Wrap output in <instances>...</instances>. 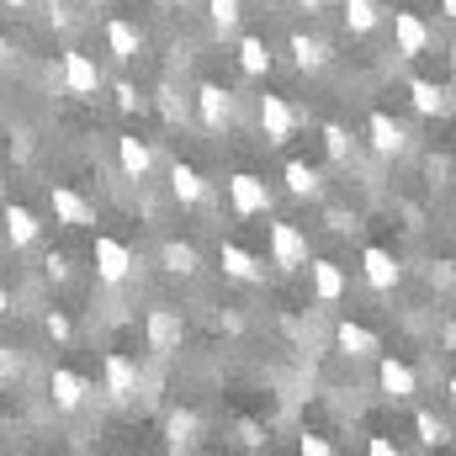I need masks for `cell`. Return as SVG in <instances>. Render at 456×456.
Segmentation results:
<instances>
[{
	"label": "cell",
	"instance_id": "d4e9b609",
	"mask_svg": "<svg viewBox=\"0 0 456 456\" xmlns=\"http://www.w3.org/2000/svg\"><path fill=\"white\" fill-rule=\"evenodd\" d=\"M281 181H287V191H292V197H324V175H319L308 159H287Z\"/></svg>",
	"mask_w": 456,
	"mask_h": 456
},
{
	"label": "cell",
	"instance_id": "603a6c76",
	"mask_svg": "<svg viewBox=\"0 0 456 456\" xmlns=\"http://www.w3.org/2000/svg\"><path fill=\"white\" fill-rule=\"evenodd\" d=\"M409 102H414V112H425V117H446V112H452V86L409 80Z\"/></svg>",
	"mask_w": 456,
	"mask_h": 456
},
{
	"label": "cell",
	"instance_id": "b9f144b4",
	"mask_svg": "<svg viewBox=\"0 0 456 456\" xmlns=\"http://www.w3.org/2000/svg\"><path fill=\"white\" fill-rule=\"evenodd\" d=\"M297 5H303V11H324L330 0H297Z\"/></svg>",
	"mask_w": 456,
	"mask_h": 456
},
{
	"label": "cell",
	"instance_id": "7402d4cb",
	"mask_svg": "<svg viewBox=\"0 0 456 456\" xmlns=\"http://www.w3.org/2000/svg\"><path fill=\"white\" fill-rule=\"evenodd\" d=\"M224 276L228 281H265V260L255 255V249H244V244H224Z\"/></svg>",
	"mask_w": 456,
	"mask_h": 456
},
{
	"label": "cell",
	"instance_id": "74e56055",
	"mask_svg": "<svg viewBox=\"0 0 456 456\" xmlns=\"http://www.w3.org/2000/svg\"><path fill=\"white\" fill-rule=\"evenodd\" d=\"M335 446L324 441V436H303V456H330Z\"/></svg>",
	"mask_w": 456,
	"mask_h": 456
},
{
	"label": "cell",
	"instance_id": "cb8c5ba5",
	"mask_svg": "<svg viewBox=\"0 0 456 456\" xmlns=\"http://www.w3.org/2000/svg\"><path fill=\"white\" fill-rule=\"evenodd\" d=\"M271 64H276V53H271V43L265 37H239V69L249 75V80H260V75H271Z\"/></svg>",
	"mask_w": 456,
	"mask_h": 456
},
{
	"label": "cell",
	"instance_id": "4dcf8cb0",
	"mask_svg": "<svg viewBox=\"0 0 456 456\" xmlns=\"http://www.w3.org/2000/svg\"><path fill=\"white\" fill-rule=\"evenodd\" d=\"M239 0H208V21H213V32L224 37V32H239Z\"/></svg>",
	"mask_w": 456,
	"mask_h": 456
},
{
	"label": "cell",
	"instance_id": "836d02e7",
	"mask_svg": "<svg viewBox=\"0 0 456 456\" xmlns=\"http://www.w3.org/2000/svg\"><path fill=\"white\" fill-rule=\"evenodd\" d=\"M43 276H48V281H69V255H64V249H48V255H43Z\"/></svg>",
	"mask_w": 456,
	"mask_h": 456
},
{
	"label": "cell",
	"instance_id": "30bf717a",
	"mask_svg": "<svg viewBox=\"0 0 456 456\" xmlns=\"http://www.w3.org/2000/svg\"><path fill=\"white\" fill-rule=\"evenodd\" d=\"M181 335H186V324H181L175 308H154L149 324H143V340H149L154 355H175V350H181Z\"/></svg>",
	"mask_w": 456,
	"mask_h": 456
},
{
	"label": "cell",
	"instance_id": "8992f818",
	"mask_svg": "<svg viewBox=\"0 0 456 456\" xmlns=\"http://www.w3.org/2000/svg\"><path fill=\"white\" fill-rule=\"evenodd\" d=\"M260 133H265V143H271V149L292 143V133H297V107H292L287 96L265 91V96H260Z\"/></svg>",
	"mask_w": 456,
	"mask_h": 456
},
{
	"label": "cell",
	"instance_id": "f6af8a7d",
	"mask_svg": "<svg viewBox=\"0 0 456 456\" xmlns=\"http://www.w3.org/2000/svg\"><path fill=\"white\" fill-rule=\"evenodd\" d=\"M159 5H175V0H159Z\"/></svg>",
	"mask_w": 456,
	"mask_h": 456
},
{
	"label": "cell",
	"instance_id": "5b68a950",
	"mask_svg": "<svg viewBox=\"0 0 456 456\" xmlns=\"http://www.w3.org/2000/svg\"><path fill=\"white\" fill-rule=\"evenodd\" d=\"M48 393H53V409H59V414H80V409L96 398V382L80 377V371H69V366H53Z\"/></svg>",
	"mask_w": 456,
	"mask_h": 456
},
{
	"label": "cell",
	"instance_id": "e0dca14e",
	"mask_svg": "<svg viewBox=\"0 0 456 456\" xmlns=\"http://www.w3.org/2000/svg\"><path fill=\"white\" fill-rule=\"evenodd\" d=\"M335 345H340V355H350V361H377L382 355V340L366 324H355V319H340L335 324Z\"/></svg>",
	"mask_w": 456,
	"mask_h": 456
},
{
	"label": "cell",
	"instance_id": "f546056e",
	"mask_svg": "<svg viewBox=\"0 0 456 456\" xmlns=\"http://www.w3.org/2000/svg\"><path fill=\"white\" fill-rule=\"evenodd\" d=\"M414 430H419V441H425V446H446V441H452V425H446V419H436L430 409H419V414H414Z\"/></svg>",
	"mask_w": 456,
	"mask_h": 456
},
{
	"label": "cell",
	"instance_id": "f35d334b",
	"mask_svg": "<svg viewBox=\"0 0 456 456\" xmlns=\"http://www.w3.org/2000/svg\"><path fill=\"white\" fill-rule=\"evenodd\" d=\"M366 452H371V456H398V446H393L387 436H377V441H366Z\"/></svg>",
	"mask_w": 456,
	"mask_h": 456
},
{
	"label": "cell",
	"instance_id": "ee69618b",
	"mask_svg": "<svg viewBox=\"0 0 456 456\" xmlns=\"http://www.w3.org/2000/svg\"><path fill=\"white\" fill-rule=\"evenodd\" d=\"M5 5H11V11H27V5H32V0H5Z\"/></svg>",
	"mask_w": 456,
	"mask_h": 456
},
{
	"label": "cell",
	"instance_id": "83f0119b",
	"mask_svg": "<svg viewBox=\"0 0 456 456\" xmlns=\"http://www.w3.org/2000/svg\"><path fill=\"white\" fill-rule=\"evenodd\" d=\"M382 16H387V11H382L377 0H345V27H350L355 37L377 32V27H382Z\"/></svg>",
	"mask_w": 456,
	"mask_h": 456
},
{
	"label": "cell",
	"instance_id": "4316f807",
	"mask_svg": "<svg viewBox=\"0 0 456 456\" xmlns=\"http://www.w3.org/2000/svg\"><path fill=\"white\" fill-rule=\"evenodd\" d=\"M159 260H165V271H170V276H197V271H202L197 244H181V239H170V244L159 249Z\"/></svg>",
	"mask_w": 456,
	"mask_h": 456
},
{
	"label": "cell",
	"instance_id": "7a4b0ae2",
	"mask_svg": "<svg viewBox=\"0 0 456 456\" xmlns=\"http://www.w3.org/2000/svg\"><path fill=\"white\" fill-rule=\"evenodd\" d=\"M308 255H314V244H308V233L297 224H287V218H276L271 224V265H281V271H303L308 265Z\"/></svg>",
	"mask_w": 456,
	"mask_h": 456
},
{
	"label": "cell",
	"instance_id": "1f68e13d",
	"mask_svg": "<svg viewBox=\"0 0 456 456\" xmlns=\"http://www.w3.org/2000/svg\"><path fill=\"white\" fill-rule=\"evenodd\" d=\"M43 330H48V340H53V345H69V340H75V324H69V314H64V308H48Z\"/></svg>",
	"mask_w": 456,
	"mask_h": 456
},
{
	"label": "cell",
	"instance_id": "44dd1931",
	"mask_svg": "<svg viewBox=\"0 0 456 456\" xmlns=\"http://www.w3.org/2000/svg\"><path fill=\"white\" fill-rule=\"evenodd\" d=\"M303 271L314 276V297H319V303H340L345 287H350V281H345V271L335 265V260H314V255H308V265H303Z\"/></svg>",
	"mask_w": 456,
	"mask_h": 456
},
{
	"label": "cell",
	"instance_id": "8d00e7d4",
	"mask_svg": "<svg viewBox=\"0 0 456 456\" xmlns=\"http://www.w3.org/2000/svg\"><path fill=\"white\" fill-rule=\"evenodd\" d=\"M324 224L335 228V233H355V228H361V224H355V213H345V208H330V213H324Z\"/></svg>",
	"mask_w": 456,
	"mask_h": 456
},
{
	"label": "cell",
	"instance_id": "e575fe53",
	"mask_svg": "<svg viewBox=\"0 0 456 456\" xmlns=\"http://www.w3.org/2000/svg\"><path fill=\"white\" fill-rule=\"evenodd\" d=\"M11 382H21V355L11 345H0V387H11Z\"/></svg>",
	"mask_w": 456,
	"mask_h": 456
},
{
	"label": "cell",
	"instance_id": "2e32d148",
	"mask_svg": "<svg viewBox=\"0 0 456 456\" xmlns=\"http://www.w3.org/2000/svg\"><path fill=\"white\" fill-rule=\"evenodd\" d=\"M0 228H5V239H11V249H32V244L43 239V224H37V213H32V208H21V202H5V213H0Z\"/></svg>",
	"mask_w": 456,
	"mask_h": 456
},
{
	"label": "cell",
	"instance_id": "ba28073f",
	"mask_svg": "<svg viewBox=\"0 0 456 456\" xmlns=\"http://www.w3.org/2000/svg\"><path fill=\"white\" fill-rule=\"evenodd\" d=\"M64 91L80 96V102H91V96L102 91V64H96L86 48H69V53H64Z\"/></svg>",
	"mask_w": 456,
	"mask_h": 456
},
{
	"label": "cell",
	"instance_id": "d6986e66",
	"mask_svg": "<svg viewBox=\"0 0 456 456\" xmlns=\"http://www.w3.org/2000/svg\"><path fill=\"white\" fill-rule=\"evenodd\" d=\"M287 53H292V64H297L303 75H319V69L330 64V43L314 37V32H292V37H287Z\"/></svg>",
	"mask_w": 456,
	"mask_h": 456
},
{
	"label": "cell",
	"instance_id": "8fae6325",
	"mask_svg": "<svg viewBox=\"0 0 456 456\" xmlns=\"http://www.w3.org/2000/svg\"><path fill=\"white\" fill-rule=\"evenodd\" d=\"M197 117H202L208 133H228V122H233V96H228L224 86L202 80V86H197Z\"/></svg>",
	"mask_w": 456,
	"mask_h": 456
},
{
	"label": "cell",
	"instance_id": "f1b7e54d",
	"mask_svg": "<svg viewBox=\"0 0 456 456\" xmlns=\"http://www.w3.org/2000/svg\"><path fill=\"white\" fill-rule=\"evenodd\" d=\"M324 154H330L335 165H350V159H355V138H350V127L324 122Z\"/></svg>",
	"mask_w": 456,
	"mask_h": 456
},
{
	"label": "cell",
	"instance_id": "d6a6232c",
	"mask_svg": "<svg viewBox=\"0 0 456 456\" xmlns=\"http://www.w3.org/2000/svg\"><path fill=\"white\" fill-rule=\"evenodd\" d=\"M112 96H117V112H138V107H143V91H138L133 80H117Z\"/></svg>",
	"mask_w": 456,
	"mask_h": 456
},
{
	"label": "cell",
	"instance_id": "7c38bea8",
	"mask_svg": "<svg viewBox=\"0 0 456 456\" xmlns=\"http://www.w3.org/2000/svg\"><path fill=\"white\" fill-rule=\"evenodd\" d=\"M48 208H53V224H64V228H91L96 224V208H91L75 186H53V191H48Z\"/></svg>",
	"mask_w": 456,
	"mask_h": 456
},
{
	"label": "cell",
	"instance_id": "277c9868",
	"mask_svg": "<svg viewBox=\"0 0 456 456\" xmlns=\"http://www.w3.org/2000/svg\"><path fill=\"white\" fill-rule=\"evenodd\" d=\"M271 186L260 181V175H249V170H239L233 181H228V208L239 213V218H265L271 213Z\"/></svg>",
	"mask_w": 456,
	"mask_h": 456
},
{
	"label": "cell",
	"instance_id": "484cf974",
	"mask_svg": "<svg viewBox=\"0 0 456 456\" xmlns=\"http://www.w3.org/2000/svg\"><path fill=\"white\" fill-rule=\"evenodd\" d=\"M197 430H202V419H197L191 409H175V414L165 419V446H170V452H191V446H197Z\"/></svg>",
	"mask_w": 456,
	"mask_h": 456
},
{
	"label": "cell",
	"instance_id": "7bdbcfd3",
	"mask_svg": "<svg viewBox=\"0 0 456 456\" xmlns=\"http://www.w3.org/2000/svg\"><path fill=\"white\" fill-rule=\"evenodd\" d=\"M441 16H456V0H441Z\"/></svg>",
	"mask_w": 456,
	"mask_h": 456
},
{
	"label": "cell",
	"instance_id": "ffe728a7",
	"mask_svg": "<svg viewBox=\"0 0 456 456\" xmlns=\"http://www.w3.org/2000/svg\"><path fill=\"white\" fill-rule=\"evenodd\" d=\"M170 197H175L181 208L208 202V181H202V170H197V165H186V159H175V165H170Z\"/></svg>",
	"mask_w": 456,
	"mask_h": 456
},
{
	"label": "cell",
	"instance_id": "4fadbf2b",
	"mask_svg": "<svg viewBox=\"0 0 456 456\" xmlns=\"http://www.w3.org/2000/svg\"><path fill=\"white\" fill-rule=\"evenodd\" d=\"M117 165H122V175H127V181H138V186H143V181L154 175V149H149L138 133H122V138H117Z\"/></svg>",
	"mask_w": 456,
	"mask_h": 456
},
{
	"label": "cell",
	"instance_id": "52a82bcc",
	"mask_svg": "<svg viewBox=\"0 0 456 456\" xmlns=\"http://www.w3.org/2000/svg\"><path fill=\"white\" fill-rule=\"evenodd\" d=\"M102 371H107V387H102V393H107L112 403H133V398H138V387H143V371H138V361H133V355L107 350Z\"/></svg>",
	"mask_w": 456,
	"mask_h": 456
},
{
	"label": "cell",
	"instance_id": "ac0fdd59",
	"mask_svg": "<svg viewBox=\"0 0 456 456\" xmlns=\"http://www.w3.org/2000/svg\"><path fill=\"white\" fill-rule=\"evenodd\" d=\"M107 53H112L117 64H133V59L143 53V27L127 21V16H112V21H107Z\"/></svg>",
	"mask_w": 456,
	"mask_h": 456
},
{
	"label": "cell",
	"instance_id": "9c48e42d",
	"mask_svg": "<svg viewBox=\"0 0 456 456\" xmlns=\"http://www.w3.org/2000/svg\"><path fill=\"white\" fill-rule=\"evenodd\" d=\"M366 143H371L382 159H398V154L409 149V127H403L393 112H371L366 117Z\"/></svg>",
	"mask_w": 456,
	"mask_h": 456
},
{
	"label": "cell",
	"instance_id": "9a60e30c",
	"mask_svg": "<svg viewBox=\"0 0 456 456\" xmlns=\"http://www.w3.org/2000/svg\"><path fill=\"white\" fill-rule=\"evenodd\" d=\"M377 382H382V393H387L393 403H403V398H414V393H419L414 366H409V361H398V355H382V361H377Z\"/></svg>",
	"mask_w": 456,
	"mask_h": 456
},
{
	"label": "cell",
	"instance_id": "6da1fadb",
	"mask_svg": "<svg viewBox=\"0 0 456 456\" xmlns=\"http://www.w3.org/2000/svg\"><path fill=\"white\" fill-rule=\"evenodd\" d=\"M91 260H96V281H102V287H122V281L133 276V265H138V255H133L122 239H112V233H96Z\"/></svg>",
	"mask_w": 456,
	"mask_h": 456
},
{
	"label": "cell",
	"instance_id": "5bb4252c",
	"mask_svg": "<svg viewBox=\"0 0 456 456\" xmlns=\"http://www.w3.org/2000/svg\"><path fill=\"white\" fill-rule=\"evenodd\" d=\"M361 276H366V287H371V292H393V287H398V276H403V265L393 260V249L371 244V249L361 255Z\"/></svg>",
	"mask_w": 456,
	"mask_h": 456
},
{
	"label": "cell",
	"instance_id": "ab89813d",
	"mask_svg": "<svg viewBox=\"0 0 456 456\" xmlns=\"http://www.w3.org/2000/svg\"><path fill=\"white\" fill-rule=\"evenodd\" d=\"M11 59H16V53H11V43H5V37H0V69H5V64H11Z\"/></svg>",
	"mask_w": 456,
	"mask_h": 456
},
{
	"label": "cell",
	"instance_id": "d590c367",
	"mask_svg": "<svg viewBox=\"0 0 456 456\" xmlns=\"http://www.w3.org/2000/svg\"><path fill=\"white\" fill-rule=\"evenodd\" d=\"M154 107H159L165 122H186V102H181L175 91H159V102H154Z\"/></svg>",
	"mask_w": 456,
	"mask_h": 456
},
{
	"label": "cell",
	"instance_id": "3957f363",
	"mask_svg": "<svg viewBox=\"0 0 456 456\" xmlns=\"http://www.w3.org/2000/svg\"><path fill=\"white\" fill-rule=\"evenodd\" d=\"M430 43H436V32L419 11H393V53L398 59H419V53H430Z\"/></svg>",
	"mask_w": 456,
	"mask_h": 456
},
{
	"label": "cell",
	"instance_id": "60d3db41",
	"mask_svg": "<svg viewBox=\"0 0 456 456\" xmlns=\"http://www.w3.org/2000/svg\"><path fill=\"white\" fill-rule=\"evenodd\" d=\"M11 314V292H5V281H0V319Z\"/></svg>",
	"mask_w": 456,
	"mask_h": 456
}]
</instances>
